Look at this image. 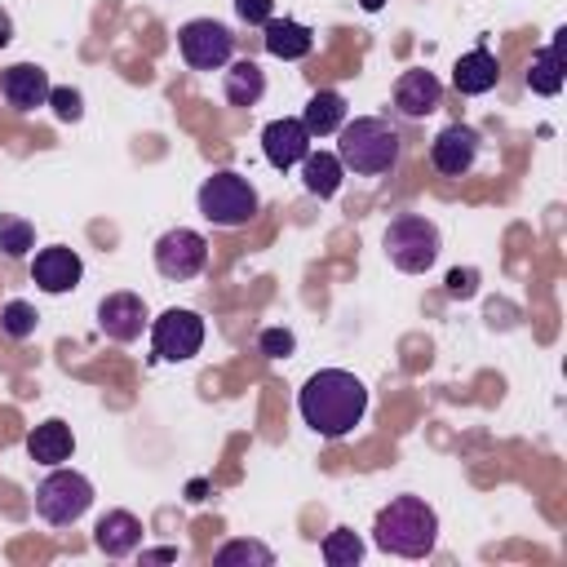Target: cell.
I'll list each match as a JSON object with an SVG mask.
<instances>
[{
	"mask_svg": "<svg viewBox=\"0 0 567 567\" xmlns=\"http://www.w3.org/2000/svg\"><path fill=\"white\" fill-rule=\"evenodd\" d=\"M301 124H306L310 137H328V133H337V128L346 124V97H341L337 89H315L310 102L301 106Z\"/></svg>",
	"mask_w": 567,
	"mask_h": 567,
	"instance_id": "44dd1931",
	"label": "cell"
},
{
	"mask_svg": "<svg viewBox=\"0 0 567 567\" xmlns=\"http://www.w3.org/2000/svg\"><path fill=\"white\" fill-rule=\"evenodd\" d=\"M306 151H310V133H306L301 120L284 115V120H270V124L261 128V155H266L270 168L288 173V168H297V164L306 159Z\"/></svg>",
	"mask_w": 567,
	"mask_h": 567,
	"instance_id": "8fae6325",
	"label": "cell"
},
{
	"mask_svg": "<svg viewBox=\"0 0 567 567\" xmlns=\"http://www.w3.org/2000/svg\"><path fill=\"white\" fill-rule=\"evenodd\" d=\"M195 204H199V217L204 221H213L221 230H239V226H248L257 217V186L244 173L221 168V173H213V177L199 182Z\"/></svg>",
	"mask_w": 567,
	"mask_h": 567,
	"instance_id": "277c9868",
	"label": "cell"
},
{
	"mask_svg": "<svg viewBox=\"0 0 567 567\" xmlns=\"http://www.w3.org/2000/svg\"><path fill=\"white\" fill-rule=\"evenodd\" d=\"M27 452H31L35 465H49V470H53V465L71 461V452H75V434H71L66 421L49 416V421H40V425L27 434Z\"/></svg>",
	"mask_w": 567,
	"mask_h": 567,
	"instance_id": "ac0fdd59",
	"label": "cell"
},
{
	"mask_svg": "<svg viewBox=\"0 0 567 567\" xmlns=\"http://www.w3.org/2000/svg\"><path fill=\"white\" fill-rule=\"evenodd\" d=\"M319 554H323L328 567H354V563L363 558V540H359L350 527H332V532L323 536Z\"/></svg>",
	"mask_w": 567,
	"mask_h": 567,
	"instance_id": "cb8c5ba5",
	"label": "cell"
},
{
	"mask_svg": "<svg viewBox=\"0 0 567 567\" xmlns=\"http://www.w3.org/2000/svg\"><path fill=\"white\" fill-rule=\"evenodd\" d=\"M80 275H84V261H80V252L66 248V244H49V248H40L35 261H31V279H35V288L49 292V297H62V292L80 288Z\"/></svg>",
	"mask_w": 567,
	"mask_h": 567,
	"instance_id": "30bf717a",
	"label": "cell"
},
{
	"mask_svg": "<svg viewBox=\"0 0 567 567\" xmlns=\"http://www.w3.org/2000/svg\"><path fill=\"white\" fill-rule=\"evenodd\" d=\"M31 248H35V226L27 217L0 213V252L4 257H27Z\"/></svg>",
	"mask_w": 567,
	"mask_h": 567,
	"instance_id": "d4e9b609",
	"label": "cell"
},
{
	"mask_svg": "<svg viewBox=\"0 0 567 567\" xmlns=\"http://www.w3.org/2000/svg\"><path fill=\"white\" fill-rule=\"evenodd\" d=\"M199 346H204V319L186 306H168L151 323V350L159 363H186L199 354Z\"/></svg>",
	"mask_w": 567,
	"mask_h": 567,
	"instance_id": "52a82bcc",
	"label": "cell"
},
{
	"mask_svg": "<svg viewBox=\"0 0 567 567\" xmlns=\"http://www.w3.org/2000/svg\"><path fill=\"white\" fill-rule=\"evenodd\" d=\"M221 93H226L230 106H257L261 93H266V71H261L257 62H248V58H239V62L230 58V62H226Z\"/></svg>",
	"mask_w": 567,
	"mask_h": 567,
	"instance_id": "ffe728a7",
	"label": "cell"
},
{
	"mask_svg": "<svg viewBox=\"0 0 567 567\" xmlns=\"http://www.w3.org/2000/svg\"><path fill=\"white\" fill-rule=\"evenodd\" d=\"M341 177H346V168H341L337 151H306V159H301V186L310 195L332 199L341 190Z\"/></svg>",
	"mask_w": 567,
	"mask_h": 567,
	"instance_id": "7402d4cb",
	"label": "cell"
},
{
	"mask_svg": "<svg viewBox=\"0 0 567 567\" xmlns=\"http://www.w3.org/2000/svg\"><path fill=\"white\" fill-rule=\"evenodd\" d=\"M213 563H217V567H235V563L270 567V563H275V554H270V545H261V540H226V545L213 554Z\"/></svg>",
	"mask_w": 567,
	"mask_h": 567,
	"instance_id": "484cf974",
	"label": "cell"
},
{
	"mask_svg": "<svg viewBox=\"0 0 567 567\" xmlns=\"http://www.w3.org/2000/svg\"><path fill=\"white\" fill-rule=\"evenodd\" d=\"M399 151H403V137L381 115H354V120H346L337 128V159L354 177H381V173H390L399 164Z\"/></svg>",
	"mask_w": 567,
	"mask_h": 567,
	"instance_id": "3957f363",
	"label": "cell"
},
{
	"mask_svg": "<svg viewBox=\"0 0 567 567\" xmlns=\"http://www.w3.org/2000/svg\"><path fill=\"white\" fill-rule=\"evenodd\" d=\"M297 412L319 439H346L368 412V385L346 368H319L301 385Z\"/></svg>",
	"mask_w": 567,
	"mask_h": 567,
	"instance_id": "6da1fadb",
	"label": "cell"
},
{
	"mask_svg": "<svg viewBox=\"0 0 567 567\" xmlns=\"http://www.w3.org/2000/svg\"><path fill=\"white\" fill-rule=\"evenodd\" d=\"M443 97V84L434 80V71H403L399 84H394V111L403 120H425Z\"/></svg>",
	"mask_w": 567,
	"mask_h": 567,
	"instance_id": "5bb4252c",
	"label": "cell"
},
{
	"mask_svg": "<svg viewBox=\"0 0 567 567\" xmlns=\"http://www.w3.org/2000/svg\"><path fill=\"white\" fill-rule=\"evenodd\" d=\"M261 31H266L261 40H266V53H270V58L297 62V58H306V53L315 49V31H310L306 22H297V18H270Z\"/></svg>",
	"mask_w": 567,
	"mask_h": 567,
	"instance_id": "d6986e66",
	"label": "cell"
},
{
	"mask_svg": "<svg viewBox=\"0 0 567 567\" xmlns=\"http://www.w3.org/2000/svg\"><path fill=\"white\" fill-rule=\"evenodd\" d=\"M372 540H377V549H385V554L425 558V554H434V545H439V514H434V505H425L421 496H394L390 505L377 509Z\"/></svg>",
	"mask_w": 567,
	"mask_h": 567,
	"instance_id": "7a4b0ae2",
	"label": "cell"
},
{
	"mask_svg": "<svg viewBox=\"0 0 567 567\" xmlns=\"http://www.w3.org/2000/svg\"><path fill=\"white\" fill-rule=\"evenodd\" d=\"M478 159V133L470 124H447L439 128V137L430 142V164L443 173V177H465Z\"/></svg>",
	"mask_w": 567,
	"mask_h": 567,
	"instance_id": "7c38bea8",
	"label": "cell"
},
{
	"mask_svg": "<svg viewBox=\"0 0 567 567\" xmlns=\"http://www.w3.org/2000/svg\"><path fill=\"white\" fill-rule=\"evenodd\" d=\"M443 284H447V297H452V301H470V297L478 292V270H470V266L461 270V266H456V270H447Z\"/></svg>",
	"mask_w": 567,
	"mask_h": 567,
	"instance_id": "f546056e",
	"label": "cell"
},
{
	"mask_svg": "<svg viewBox=\"0 0 567 567\" xmlns=\"http://www.w3.org/2000/svg\"><path fill=\"white\" fill-rule=\"evenodd\" d=\"M9 31H13V22H9V13H4V9H0V49H4V44H9Z\"/></svg>",
	"mask_w": 567,
	"mask_h": 567,
	"instance_id": "d6a6232c",
	"label": "cell"
},
{
	"mask_svg": "<svg viewBox=\"0 0 567 567\" xmlns=\"http://www.w3.org/2000/svg\"><path fill=\"white\" fill-rule=\"evenodd\" d=\"M49 75L40 71V66H31V62H18V66H9L4 75H0V93H4V102L13 106V111H35V106H44L49 102Z\"/></svg>",
	"mask_w": 567,
	"mask_h": 567,
	"instance_id": "9a60e30c",
	"label": "cell"
},
{
	"mask_svg": "<svg viewBox=\"0 0 567 567\" xmlns=\"http://www.w3.org/2000/svg\"><path fill=\"white\" fill-rule=\"evenodd\" d=\"M49 106H53V115H58L62 124H75V120L84 115V102H80L75 89H49Z\"/></svg>",
	"mask_w": 567,
	"mask_h": 567,
	"instance_id": "f1b7e54d",
	"label": "cell"
},
{
	"mask_svg": "<svg viewBox=\"0 0 567 567\" xmlns=\"http://www.w3.org/2000/svg\"><path fill=\"white\" fill-rule=\"evenodd\" d=\"M204 266H208V239H204L199 230L173 226V230H164V235L155 239V270H159L164 279L182 284V279H195Z\"/></svg>",
	"mask_w": 567,
	"mask_h": 567,
	"instance_id": "9c48e42d",
	"label": "cell"
},
{
	"mask_svg": "<svg viewBox=\"0 0 567 567\" xmlns=\"http://www.w3.org/2000/svg\"><path fill=\"white\" fill-rule=\"evenodd\" d=\"M177 549L173 545H159V549H142V563H173Z\"/></svg>",
	"mask_w": 567,
	"mask_h": 567,
	"instance_id": "1f68e13d",
	"label": "cell"
},
{
	"mask_svg": "<svg viewBox=\"0 0 567 567\" xmlns=\"http://www.w3.org/2000/svg\"><path fill=\"white\" fill-rule=\"evenodd\" d=\"M385 257H390V266L394 270H403V275H421V270H430L434 261H439V248H443V239H439V226L430 221V217H421V213H403V217H394L390 226H385Z\"/></svg>",
	"mask_w": 567,
	"mask_h": 567,
	"instance_id": "5b68a950",
	"label": "cell"
},
{
	"mask_svg": "<svg viewBox=\"0 0 567 567\" xmlns=\"http://www.w3.org/2000/svg\"><path fill=\"white\" fill-rule=\"evenodd\" d=\"M363 9H368V13H377V9H381V0H363Z\"/></svg>",
	"mask_w": 567,
	"mask_h": 567,
	"instance_id": "836d02e7",
	"label": "cell"
},
{
	"mask_svg": "<svg viewBox=\"0 0 567 567\" xmlns=\"http://www.w3.org/2000/svg\"><path fill=\"white\" fill-rule=\"evenodd\" d=\"M93 540H97V549L106 558H124V554H133L142 545V518L128 514V509H111V514L97 518Z\"/></svg>",
	"mask_w": 567,
	"mask_h": 567,
	"instance_id": "e0dca14e",
	"label": "cell"
},
{
	"mask_svg": "<svg viewBox=\"0 0 567 567\" xmlns=\"http://www.w3.org/2000/svg\"><path fill=\"white\" fill-rule=\"evenodd\" d=\"M257 350H261L266 359H288V354L297 350V337H292L288 328H266V332L257 337Z\"/></svg>",
	"mask_w": 567,
	"mask_h": 567,
	"instance_id": "83f0119b",
	"label": "cell"
},
{
	"mask_svg": "<svg viewBox=\"0 0 567 567\" xmlns=\"http://www.w3.org/2000/svg\"><path fill=\"white\" fill-rule=\"evenodd\" d=\"M235 13L252 27H266L275 18V0H235Z\"/></svg>",
	"mask_w": 567,
	"mask_h": 567,
	"instance_id": "4dcf8cb0",
	"label": "cell"
},
{
	"mask_svg": "<svg viewBox=\"0 0 567 567\" xmlns=\"http://www.w3.org/2000/svg\"><path fill=\"white\" fill-rule=\"evenodd\" d=\"M177 49L190 71H221L235 58V35H230V27H221L213 18H190L177 31Z\"/></svg>",
	"mask_w": 567,
	"mask_h": 567,
	"instance_id": "ba28073f",
	"label": "cell"
},
{
	"mask_svg": "<svg viewBox=\"0 0 567 567\" xmlns=\"http://www.w3.org/2000/svg\"><path fill=\"white\" fill-rule=\"evenodd\" d=\"M35 323H40V315H35V306L31 301H4L0 306V328H4V337H13V341H27L31 332H35Z\"/></svg>",
	"mask_w": 567,
	"mask_h": 567,
	"instance_id": "4316f807",
	"label": "cell"
},
{
	"mask_svg": "<svg viewBox=\"0 0 567 567\" xmlns=\"http://www.w3.org/2000/svg\"><path fill=\"white\" fill-rule=\"evenodd\" d=\"M527 89L540 93V97H554L563 89V58H558V44H545L532 53L527 62Z\"/></svg>",
	"mask_w": 567,
	"mask_h": 567,
	"instance_id": "603a6c76",
	"label": "cell"
},
{
	"mask_svg": "<svg viewBox=\"0 0 567 567\" xmlns=\"http://www.w3.org/2000/svg\"><path fill=\"white\" fill-rule=\"evenodd\" d=\"M496 80H501V62H496V53L483 49V44L470 49V53H461L456 66H452V84H456V93H465V97H478V93L496 89Z\"/></svg>",
	"mask_w": 567,
	"mask_h": 567,
	"instance_id": "2e32d148",
	"label": "cell"
},
{
	"mask_svg": "<svg viewBox=\"0 0 567 567\" xmlns=\"http://www.w3.org/2000/svg\"><path fill=\"white\" fill-rule=\"evenodd\" d=\"M97 328H102L111 341H120V346L137 341L142 328H146V306H142V297H137V292H111V297H102V301H97Z\"/></svg>",
	"mask_w": 567,
	"mask_h": 567,
	"instance_id": "4fadbf2b",
	"label": "cell"
},
{
	"mask_svg": "<svg viewBox=\"0 0 567 567\" xmlns=\"http://www.w3.org/2000/svg\"><path fill=\"white\" fill-rule=\"evenodd\" d=\"M93 505V483L80 474V470H62L53 465V474L40 478L35 487V514L49 523V527H71L89 514Z\"/></svg>",
	"mask_w": 567,
	"mask_h": 567,
	"instance_id": "8992f818",
	"label": "cell"
}]
</instances>
